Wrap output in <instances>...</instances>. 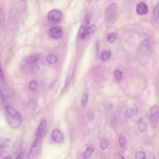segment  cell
<instances>
[{"mask_svg":"<svg viewBox=\"0 0 159 159\" xmlns=\"http://www.w3.org/2000/svg\"><path fill=\"white\" fill-rule=\"evenodd\" d=\"M6 119L8 124L11 128L16 129L21 125L23 118L21 114L13 107L7 105L5 109Z\"/></svg>","mask_w":159,"mask_h":159,"instance_id":"1","label":"cell"},{"mask_svg":"<svg viewBox=\"0 0 159 159\" xmlns=\"http://www.w3.org/2000/svg\"><path fill=\"white\" fill-rule=\"evenodd\" d=\"M90 16L88 14H87L83 20L81 27L79 31L78 35L81 39H84L85 38V33L86 29L88 27L90 21Z\"/></svg>","mask_w":159,"mask_h":159,"instance_id":"2","label":"cell"},{"mask_svg":"<svg viewBox=\"0 0 159 159\" xmlns=\"http://www.w3.org/2000/svg\"><path fill=\"white\" fill-rule=\"evenodd\" d=\"M46 121L44 120L42 121L39 126L36 136V139L33 142L34 144L37 145H38V146H39L40 144L44 131L46 127Z\"/></svg>","mask_w":159,"mask_h":159,"instance_id":"3","label":"cell"},{"mask_svg":"<svg viewBox=\"0 0 159 159\" xmlns=\"http://www.w3.org/2000/svg\"><path fill=\"white\" fill-rule=\"evenodd\" d=\"M117 10V6L115 3H112L108 6L105 12V17L107 20L114 18Z\"/></svg>","mask_w":159,"mask_h":159,"instance_id":"4","label":"cell"},{"mask_svg":"<svg viewBox=\"0 0 159 159\" xmlns=\"http://www.w3.org/2000/svg\"><path fill=\"white\" fill-rule=\"evenodd\" d=\"M62 17V12L60 11L57 10L50 11L48 15L49 19L56 23L60 21Z\"/></svg>","mask_w":159,"mask_h":159,"instance_id":"5","label":"cell"},{"mask_svg":"<svg viewBox=\"0 0 159 159\" xmlns=\"http://www.w3.org/2000/svg\"><path fill=\"white\" fill-rule=\"evenodd\" d=\"M159 109L157 105L154 106L150 110V119L154 126H156L158 119Z\"/></svg>","mask_w":159,"mask_h":159,"instance_id":"6","label":"cell"},{"mask_svg":"<svg viewBox=\"0 0 159 159\" xmlns=\"http://www.w3.org/2000/svg\"><path fill=\"white\" fill-rule=\"evenodd\" d=\"M52 137L55 142L59 143L62 142L64 139L63 134L58 129L53 130L52 133Z\"/></svg>","mask_w":159,"mask_h":159,"instance_id":"7","label":"cell"},{"mask_svg":"<svg viewBox=\"0 0 159 159\" xmlns=\"http://www.w3.org/2000/svg\"><path fill=\"white\" fill-rule=\"evenodd\" d=\"M136 11L139 15H143L147 13L148 11L147 5L144 2H140L137 4Z\"/></svg>","mask_w":159,"mask_h":159,"instance_id":"8","label":"cell"},{"mask_svg":"<svg viewBox=\"0 0 159 159\" xmlns=\"http://www.w3.org/2000/svg\"><path fill=\"white\" fill-rule=\"evenodd\" d=\"M62 30L59 27H56L51 28L50 30V33L52 37L56 39L59 38L63 34Z\"/></svg>","mask_w":159,"mask_h":159,"instance_id":"9","label":"cell"},{"mask_svg":"<svg viewBox=\"0 0 159 159\" xmlns=\"http://www.w3.org/2000/svg\"><path fill=\"white\" fill-rule=\"evenodd\" d=\"M39 146L32 144L31 146L28 158L29 159H33L37 156L38 153Z\"/></svg>","mask_w":159,"mask_h":159,"instance_id":"10","label":"cell"},{"mask_svg":"<svg viewBox=\"0 0 159 159\" xmlns=\"http://www.w3.org/2000/svg\"><path fill=\"white\" fill-rule=\"evenodd\" d=\"M126 111L127 114L129 117H133L137 114L138 111L136 105H134L127 108Z\"/></svg>","mask_w":159,"mask_h":159,"instance_id":"11","label":"cell"},{"mask_svg":"<svg viewBox=\"0 0 159 159\" xmlns=\"http://www.w3.org/2000/svg\"><path fill=\"white\" fill-rule=\"evenodd\" d=\"M141 47L142 51L144 54H147L149 49V42L147 39H145L142 41L141 44Z\"/></svg>","mask_w":159,"mask_h":159,"instance_id":"12","label":"cell"},{"mask_svg":"<svg viewBox=\"0 0 159 159\" xmlns=\"http://www.w3.org/2000/svg\"><path fill=\"white\" fill-rule=\"evenodd\" d=\"M11 141L8 139H3L0 140V146L2 148H7L10 146Z\"/></svg>","mask_w":159,"mask_h":159,"instance_id":"13","label":"cell"},{"mask_svg":"<svg viewBox=\"0 0 159 159\" xmlns=\"http://www.w3.org/2000/svg\"><path fill=\"white\" fill-rule=\"evenodd\" d=\"M111 52L109 50H104L101 53V59L102 60L105 61L108 60L111 56Z\"/></svg>","mask_w":159,"mask_h":159,"instance_id":"14","label":"cell"},{"mask_svg":"<svg viewBox=\"0 0 159 159\" xmlns=\"http://www.w3.org/2000/svg\"><path fill=\"white\" fill-rule=\"evenodd\" d=\"M147 128V126L146 124L143 122L142 120H140L138 122L139 130L141 133H144L146 131Z\"/></svg>","mask_w":159,"mask_h":159,"instance_id":"15","label":"cell"},{"mask_svg":"<svg viewBox=\"0 0 159 159\" xmlns=\"http://www.w3.org/2000/svg\"><path fill=\"white\" fill-rule=\"evenodd\" d=\"M47 60L49 63L50 64H54L57 62V59L54 54L50 53L47 57Z\"/></svg>","mask_w":159,"mask_h":159,"instance_id":"16","label":"cell"},{"mask_svg":"<svg viewBox=\"0 0 159 159\" xmlns=\"http://www.w3.org/2000/svg\"><path fill=\"white\" fill-rule=\"evenodd\" d=\"M109 142L108 139H105L101 141L100 147L102 149H106L109 145Z\"/></svg>","mask_w":159,"mask_h":159,"instance_id":"17","label":"cell"},{"mask_svg":"<svg viewBox=\"0 0 159 159\" xmlns=\"http://www.w3.org/2000/svg\"><path fill=\"white\" fill-rule=\"evenodd\" d=\"M95 28V26L94 24H93L89 26L86 31L85 33V38L88 36L90 35L94 32Z\"/></svg>","mask_w":159,"mask_h":159,"instance_id":"18","label":"cell"},{"mask_svg":"<svg viewBox=\"0 0 159 159\" xmlns=\"http://www.w3.org/2000/svg\"><path fill=\"white\" fill-rule=\"evenodd\" d=\"M93 152V150L92 149L88 148L83 154V157L85 159L88 158L92 155Z\"/></svg>","mask_w":159,"mask_h":159,"instance_id":"19","label":"cell"},{"mask_svg":"<svg viewBox=\"0 0 159 159\" xmlns=\"http://www.w3.org/2000/svg\"><path fill=\"white\" fill-rule=\"evenodd\" d=\"M117 38V36L114 33H111L108 35L107 39L108 41L110 43H112L115 42Z\"/></svg>","mask_w":159,"mask_h":159,"instance_id":"20","label":"cell"},{"mask_svg":"<svg viewBox=\"0 0 159 159\" xmlns=\"http://www.w3.org/2000/svg\"><path fill=\"white\" fill-rule=\"evenodd\" d=\"M159 4V3L157 5L155 8L154 12V19L156 22L158 21V11Z\"/></svg>","mask_w":159,"mask_h":159,"instance_id":"21","label":"cell"},{"mask_svg":"<svg viewBox=\"0 0 159 159\" xmlns=\"http://www.w3.org/2000/svg\"><path fill=\"white\" fill-rule=\"evenodd\" d=\"M115 77L118 81H120L122 78V73L120 70H116L115 71L114 73Z\"/></svg>","mask_w":159,"mask_h":159,"instance_id":"22","label":"cell"},{"mask_svg":"<svg viewBox=\"0 0 159 159\" xmlns=\"http://www.w3.org/2000/svg\"><path fill=\"white\" fill-rule=\"evenodd\" d=\"M38 58L36 56H33L31 57L28 59L26 61V63L27 64L29 65L33 63L36 62L38 59Z\"/></svg>","mask_w":159,"mask_h":159,"instance_id":"23","label":"cell"},{"mask_svg":"<svg viewBox=\"0 0 159 159\" xmlns=\"http://www.w3.org/2000/svg\"><path fill=\"white\" fill-rule=\"evenodd\" d=\"M136 159H146V155L143 152H138L136 155Z\"/></svg>","mask_w":159,"mask_h":159,"instance_id":"24","label":"cell"},{"mask_svg":"<svg viewBox=\"0 0 159 159\" xmlns=\"http://www.w3.org/2000/svg\"><path fill=\"white\" fill-rule=\"evenodd\" d=\"M120 144L122 147H124L126 144V140L125 137L123 135H121L119 137Z\"/></svg>","mask_w":159,"mask_h":159,"instance_id":"25","label":"cell"},{"mask_svg":"<svg viewBox=\"0 0 159 159\" xmlns=\"http://www.w3.org/2000/svg\"><path fill=\"white\" fill-rule=\"evenodd\" d=\"M4 96L0 90V110H1L4 108Z\"/></svg>","mask_w":159,"mask_h":159,"instance_id":"26","label":"cell"},{"mask_svg":"<svg viewBox=\"0 0 159 159\" xmlns=\"http://www.w3.org/2000/svg\"><path fill=\"white\" fill-rule=\"evenodd\" d=\"M38 84L37 82L33 81L30 83L29 88L31 90H34L37 89L38 87Z\"/></svg>","mask_w":159,"mask_h":159,"instance_id":"27","label":"cell"},{"mask_svg":"<svg viewBox=\"0 0 159 159\" xmlns=\"http://www.w3.org/2000/svg\"><path fill=\"white\" fill-rule=\"evenodd\" d=\"M88 96L87 94H85L82 96L81 98V103L83 106H86L87 103Z\"/></svg>","mask_w":159,"mask_h":159,"instance_id":"28","label":"cell"},{"mask_svg":"<svg viewBox=\"0 0 159 159\" xmlns=\"http://www.w3.org/2000/svg\"><path fill=\"white\" fill-rule=\"evenodd\" d=\"M39 69V67L37 65H35L33 66L31 69V71L33 73H36L38 71Z\"/></svg>","mask_w":159,"mask_h":159,"instance_id":"29","label":"cell"},{"mask_svg":"<svg viewBox=\"0 0 159 159\" xmlns=\"http://www.w3.org/2000/svg\"><path fill=\"white\" fill-rule=\"evenodd\" d=\"M114 159H125V158L121 154L119 153H116L114 155Z\"/></svg>","mask_w":159,"mask_h":159,"instance_id":"30","label":"cell"},{"mask_svg":"<svg viewBox=\"0 0 159 159\" xmlns=\"http://www.w3.org/2000/svg\"><path fill=\"white\" fill-rule=\"evenodd\" d=\"M0 79L2 81H4L5 80L4 75V74H3L1 67H0Z\"/></svg>","mask_w":159,"mask_h":159,"instance_id":"31","label":"cell"},{"mask_svg":"<svg viewBox=\"0 0 159 159\" xmlns=\"http://www.w3.org/2000/svg\"><path fill=\"white\" fill-rule=\"evenodd\" d=\"M99 48H100V44L99 41H97L96 44V51L97 54L99 53Z\"/></svg>","mask_w":159,"mask_h":159,"instance_id":"32","label":"cell"},{"mask_svg":"<svg viewBox=\"0 0 159 159\" xmlns=\"http://www.w3.org/2000/svg\"><path fill=\"white\" fill-rule=\"evenodd\" d=\"M24 154L23 152H22L15 159H22L24 156Z\"/></svg>","mask_w":159,"mask_h":159,"instance_id":"33","label":"cell"},{"mask_svg":"<svg viewBox=\"0 0 159 159\" xmlns=\"http://www.w3.org/2000/svg\"><path fill=\"white\" fill-rule=\"evenodd\" d=\"M2 9L0 5V23H1L2 18Z\"/></svg>","mask_w":159,"mask_h":159,"instance_id":"34","label":"cell"},{"mask_svg":"<svg viewBox=\"0 0 159 159\" xmlns=\"http://www.w3.org/2000/svg\"><path fill=\"white\" fill-rule=\"evenodd\" d=\"M94 114H91L89 115V119L90 121H92L94 118Z\"/></svg>","mask_w":159,"mask_h":159,"instance_id":"35","label":"cell"},{"mask_svg":"<svg viewBox=\"0 0 159 159\" xmlns=\"http://www.w3.org/2000/svg\"><path fill=\"white\" fill-rule=\"evenodd\" d=\"M113 106V105L112 104H111V105H110L109 106H108V111H110L112 109Z\"/></svg>","mask_w":159,"mask_h":159,"instance_id":"36","label":"cell"},{"mask_svg":"<svg viewBox=\"0 0 159 159\" xmlns=\"http://www.w3.org/2000/svg\"><path fill=\"white\" fill-rule=\"evenodd\" d=\"M4 159H12V158L10 156H8L6 157Z\"/></svg>","mask_w":159,"mask_h":159,"instance_id":"37","label":"cell"},{"mask_svg":"<svg viewBox=\"0 0 159 159\" xmlns=\"http://www.w3.org/2000/svg\"><path fill=\"white\" fill-rule=\"evenodd\" d=\"M2 148L1 146H0V154H1V152H2Z\"/></svg>","mask_w":159,"mask_h":159,"instance_id":"38","label":"cell"},{"mask_svg":"<svg viewBox=\"0 0 159 159\" xmlns=\"http://www.w3.org/2000/svg\"><path fill=\"white\" fill-rule=\"evenodd\" d=\"M1 67V64H0V67Z\"/></svg>","mask_w":159,"mask_h":159,"instance_id":"39","label":"cell"}]
</instances>
